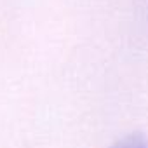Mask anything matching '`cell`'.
I'll use <instances>...</instances> for the list:
<instances>
[{"label":"cell","instance_id":"obj_1","mask_svg":"<svg viewBox=\"0 0 148 148\" xmlns=\"http://www.w3.org/2000/svg\"><path fill=\"white\" fill-rule=\"evenodd\" d=\"M112 148H148V139L141 132H131L125 138L119 139Z\"/></svg>","mask_w":148,"mask_h":148}]
</instances>
